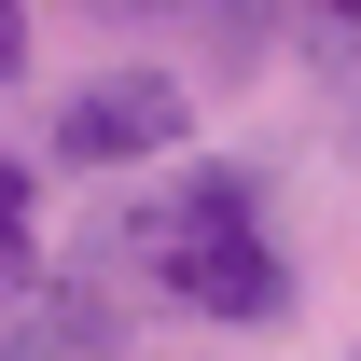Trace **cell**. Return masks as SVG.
I'll use <instances>...</instances> for the list:
<instances>
[{"mask_svg": "<svg viewBox=\"0 0 361 361\" xmlns=\"http://www.w3.org/2000/svg\"><path fill=\"white\" fill-rule=\"evenodd\" d=\"M28 56H42V0H0V84H28Z\"/></svg>", "mask_w": 361, "mask_h": 361, "instance_id": "6", "label": "cell"}, {"mask_svg": "<svg viewBox=\"0 0 361 361\" xmlns=\"http://www.w3.org/2000/svg\"><path fill=\"white\" fill-rule=\"evenodd\" d=\"M84 14H111V28H180V0H84Z\"/></svg>", "mask_w": 361, "mask_h": 361, "instance_id": "7", "label": "cell"}, {"mask_svg": "<svg viewBox=\"0 0 361 361\" xmlns=\"http://www.w3.org/2000/svg\"><path fill=\"white\" fill-rule=\"evenodd\" d=\"M0 361H14V348H0Z\"/></svg>", "mask_w": 361, "mask_h": 361, "instance_id": "8", "label": "cell"}, {"mask_svg": "<svg viewBox=\"0 0 361 361\" xmlns=\"http://www.w3.org/2000/svg\"><path fill=\"white\" fill-rule=\"evenodd\" d=\"M111 292H139V306L167 319H209V334H278L292 319V236H278V180L250 167V153H180V167L126 180V209L97 223L84 250Z\"/></svg>", "mask_w": 361, "mask_h": 361, "instance_id": "1", "label": "cell"}, {"mask_svg": "<svg viewBox=\"0 0 361 361\" xmlns=\"http://www.w3.org/2000/svg\"><path fill=\"white\" fill-rule=\"evenodd\" d=\"M180 28H195V56H209V84H250L278 56V28H292V0H180Z\"/></svg>", "mask_w": 361, "mask_h": 361, "instance_id": "3", "label": "cell"}, {"mask_svg": "<svg viewBox=\"0 0 361 361\" xmlns=\"http://www.w3.org/2000/svg\"><path fill=\"white\" fill-rule=\"evenodd\" d=\"M195 139H209L195 70H167V56H97L42 111V180H153V167H180Z\"/></svg>", "mask_w": 361, "mask_h": 361, "instance_id": "2", "label": "cell"}, {"mask_svg": "<svg viewBox=\"0 0 361 361\" xmlns=\"http://www.w3.org/2000/svg\"><path fill=\"white\" fill-rule=\"evenodd\" d=\"M42 264H56V236H42V153L0 139V306H14Z\"/></svg>", "mask_w": 361, "mask_h": 361, "instance_id": "4", "label": "cell"}, {"mask_svg": "<svg viewBox=\"0 0 361 361\" xmlns=\"http://www.w3.org/2000/svg\"><path fill=\"white\" fill-rule=\"evenodd\" d=\"M292 28H306V56L361 70V0H292Z\"/></svg>", "mask_w": 361, "mask_h": 361, "instance_id": "5", "label": "cell"}]
</instances>
